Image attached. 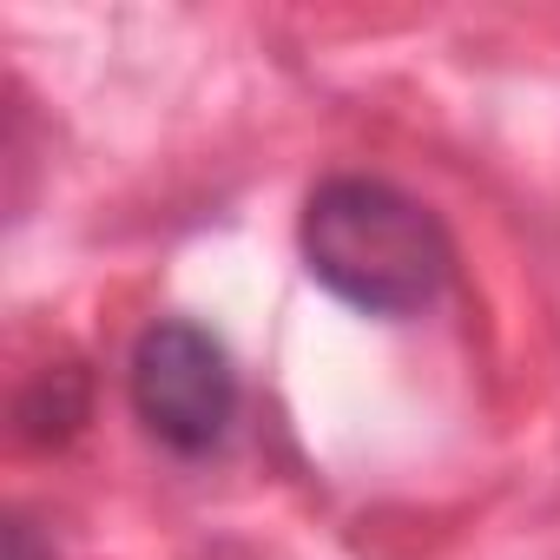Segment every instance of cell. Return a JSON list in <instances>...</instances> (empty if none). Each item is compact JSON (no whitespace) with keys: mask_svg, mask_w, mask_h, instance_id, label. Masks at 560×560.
Returning <instances> with one entry per match:
<instances>
[{"mask_svg":"<svg viewBox=\"0 0 560 560\" xmlns=\"http://www.w3.org/2000/svg\"><path fill=\"white\" fill-rule=\"evenodd\" d=\"M298 250L317 284L357 317H422L455 284V237L448 224L376 172H330L311 185L298 218Z\"/></svg>","mask_w":560,"mask_h":560,"instance_id":"1","label":"cell"},{"mask_svg":"<svg viewBox=\"0 0 560 560\" xmlns=\"http://www.w3.org/2000/svg\"><path fill=\"white\" fill-rule=\"evenodd\" d=\"M126 396H132L139 429H145L159 448L198 462V455H211V448L231 435V422H237V363H231V350H224L205 324H191V317H159V324H145L139 343H132Z\"/></svg>","mask_w":560,"mask_h":560,"instance_id":"2","label":"cell"},{"mask_svg":"<svg viewBox=\"0 0 560 560\" xmlns=\"http://www.w3.org/2000/svg\"><path fill=\"white\" fill-rule=\"evenodd\" d=\"M73 376H80V370H47V376L21 396V429H27L34 442H67V435L80 429L86 402H60V389H73Z\"/></svg>","mask_w":560,"mask_h":560,"instance_id":"3","label":"cell"},{"mask_svg":"<svg viewBox=\"0 0 560 560\" xmlns=\"http://www.w3.org/2000/svg\"><path fill=\"white\" fill-rule=\"evenodd\" d=\"M8 560H34V527H27V521L8 527Z\"/></svg>","mask_w":560,"mask_h":560,"instance_id":"4","label":"cell"}]
</instances>
